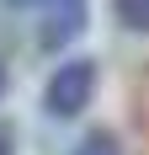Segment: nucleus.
<instances>
[{
    "instance_id": "nucleus-1",
    "label": "nucleus",
    "mask_w": 149,
    "mask_h": 155,
    "mask_svg": "<svg viewBox=\"0 0 149 155\" xmlns=\"http://www.w3.org/2000/svg\"><path fill=\"white\" fill-rule=\"evenodd\" d=\"M96 96V59H64L53 75H48V91H43V107L48 118H80Z\"/></svg>"
},
{
    "instance_id": "nucleus-2",
    "label": "nucleus",
    "mask_w": 149,
    "mask_h": 155,
    "mask_svg": "<svg viewBox=\"0 0 149 155\" xmlns=\"http://www.w3.org/2000/svg\"><path fill=\"white\" fill-rule=\"evenodd\" d=\"M112 16L128 32H149V0H112Z\"/></svg>"
},
{
    "instance_id": "nucleus-3",
    "label": "nucleus",
    "mask_w": 149,
    "mask_h": 155,
    "mask_svg": "<svg viewBox=\"0 0 149 155\" xmlns=\"http://www.w3.org/2000/svg\"><path fill=\"white\" fill-rule=\"evenodd\" d=\"M74 155H122V150H117V134L96 128V134H85V139L74 144Z\"/></svg>"
},
{
    "instance_id": "nucleus-4",
    "label": "nucleus",
    "mask_w": 149,
    "mask_h": 155,
    "mask_svg": "<svg viewBox=\"0 0 149 155\" xmlns=\"http://www.w3.org/2000/svg\"><path fill=\"white\" fill-rule=\"evenodd\" d=\"M11 5H59V0H11Z\"/></svg>"
},
{
    "instance_id": "nucleus-5",
    "label": "nucleus",
    "mask_w": 149,
    "mask_h": 155,
    "mask_svg": "<svg viewBox=\"0 0 149 155\" xmlns=\"http://www.w3.org/2000/svg\"><path fill=\"white\" fill-rule=\"evenodd\" d=\"M0 155H11V134H5V128H0Z\"/></svg>"
},
{
    "instance_id": "nucleus-6",
    "label": "nucleus",
    "mask_w": 149,
    "mask_h": 155,
    "mask_svg": "<svg viewBox=\"0 0 149 155\" xmlns=\"http://www.w3.org/2000/svg\"><path fill=\"white\" fill-rule=\"evenodd\" d=\"M0 91H5V64H0Z\"/></svg>"
}]
</instances>
